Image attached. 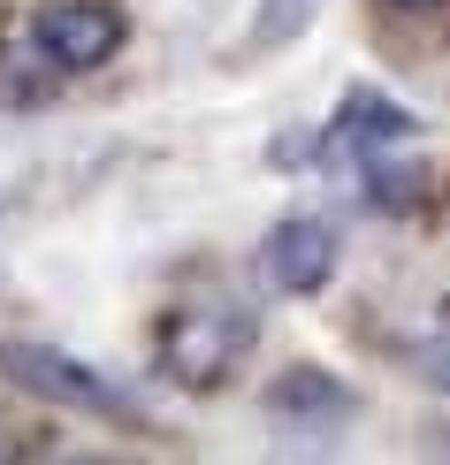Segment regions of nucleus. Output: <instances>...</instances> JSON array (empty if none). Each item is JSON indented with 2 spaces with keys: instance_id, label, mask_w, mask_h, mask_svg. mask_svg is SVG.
Returning <instances> with one entry per match:
<instances>
[{
  "instance_id": "9b49d317",
  "label": "nucleus",
  "mask_w": 450,
  "mask_h": 465,
  "mask_svg": "<svg viewBox=\"0 0 450 465\" xmlns=\"http://www.w3.org/2000/svg\"><path fill=\"white\" fill-rule=\"evenodd\" d=\"M443 328H450V298H443Z\"/></svg>"
},
{
  "instance_id": "f03ea898",
  "label": "nucleus",
  "mask_w": 450,
  "mask_h": 465,
  "mask_svg": "<svg viewBox=\"0 0 450 465\" xmlns=\"http://www.w3.org/2000/svg\"><path fill=\"white\" fill-rule=\"evenodd\" d=\"M252 336H260L252 305H184L161 328V374L184 381V390H214L222 374H237Z\"/></svg>"
},
{
  "instance_id": "1a4fd4ad",
  "label": "nucleus",
  "mask_w": 450,
  "mask_h": 465,
  "mask_svg": "<svg viewBox=\"0 0 450 465\" xmlns=\"http://www.w3.org/2000/svg\"><path fill=\"white\" fill-rule=\"evenodd\" d=\"M405 359H413V374L427 381V390H443V397H450V336H427V343H413Z\"/></svg>"
},
{
  "instance_id": "423d86ee",
  "label": "nucleus",
  "mask_w": 450,
  "mask_h": 465,
  "mask_svg": "<svg viewBox=\"0 0 450 465\" xmlns=\"http://www.w3.org/2000/svg\"><path fill=\"white\" fill-rule=\"evenodd\" d=\"M260 412L275 420L283 435H336L359 420V390H351L344 374H328V366H290V374L267 381Z\"/></svg>"
},
{
  "instance_id": "20e7f679",
  "label": "nucleus",
  "mask_w": 450,
  "mask_h": 465,
  "mask_svg": "<svg viewBox=\"0 0 450 465\" xmlns=\"http://www.w3.org/2000/svg\"><path fill=\"white\" fill-rule=\"evenodd\" d=\"M123 38H130V24L107 8V0H54V8H38V24H31L38 62H46V69H69V76L115 62Z\"/></svg>"
},
{
  "instance_id": "39448f33",
  "label": "nucleus",
  "mask_w": 450,
  "mask_h": 465,
  "mask_svg": "<svg viewBox=\"0 0 450 465\" xmlns=\"http://www.w3.org/2000/svg\"><path fill=\"white\" fill-rule=\"evenodd\" d=\"M336 275V222L321 214H283L260 237V282L275 298H321Z\"/></svg>"
},
{
  "instance_id": "9d476101",
  "label": "nucleus",
  "mask_w": 450,
  "mask_h": 465,
  "mask_svg": "<svg viewBox=\"0 0 450 465\" xmlns=\"http://www.w3.org/2000/svg\"><path fill=\"white\" fill-rule=\"evenodd\" d=\"M382 8H397V15H420V8H435V0H382Z\"/></svg>"
},
{
  "instance_id": "f257e3e1",
  "label": "nucleus",
  "mask_w": 450,
  "mask_h": 465,
  "mask_svg": "<svg viewBox=\"0 0 450 465\" xmlns=\"http://www.w3.org/2000/svg\"><path fill=\"white\" fill-rule=\"evenodd\" d=\"M0 381L24 390L38 404H62V412H85V420H115V428H153L145 397L130 381L100 374L92 359L62 351V343H38V336H0Z\"/></svg>"
},
{
  "instance_id": "6e6552de",
  "label": "nucleus",
  "mask_w": 450,
  "mask_h": 465,
  "mask_svg": "<svg viewBox=\"0 0 450 465\" xmlns=\"http://www.w3.org/2000/svg\"><path fill=\"white\" fill-rule=\"evenodd\" d=\"M305 24H313V0H260V15H252V31H245V54H275Z\"/></svg>"
},
{
  "instance_id": "0eeeda50",
  "label": "nucleus",
  "mask_w": 450,
  "mask_h": 465,
  "mask_svg": "<svg viewBox=\"0 0 450 465\" xmlns=\"http://www.w3.org/2000/svg\"><path fill=\"white\" fill-rule=\"evenodd\" d=\"M359 183H366V206H375V214H413L427 176H420V168H397L389 153H375V161L359 168Z\"/></svg>"
},
{
  "instance_id": "7ed1b4c3",
  "label": "nucleus",
  "mask_w": 450,
  "mask_h": 465,
  "mask_svg": "<svg viewBox=\"0 0 450 465\" xmlns=\"http://www.w3.org/2000/svg\"><path fill=\"white\" fill-rule=\"evenodd\" d=\"M413 138H420V114L413 107H397L375 84H351L336 100V114L321 123V168H351V176H359L375 153H397Z\"/></svg>"
}]
</instances>
